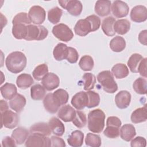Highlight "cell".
I'll return each instance as SVG.
<instances>
[{"mask_svg":"<svg viewBox=\"0 0 147 147\" xmlns=\"http://www.w3.org/2000/svg\"><path fill=\"white\" fill-rule=\"evenodd\" d=\"M76 34L80 36H86L91 32V26L87 19H81L77 21L74 27Z\"/></svg>","mask_w":147,"mask_h":147,"instance_id":"2e32d148","label":"cell"},{"mask_svg":"<svg viewBox=\"0 0 147 147\" xmlns=\"http://www.w3.org/2000/svg\"><path fill=\"white\" fill-rule=\"evenodd\" d=\"M146 80L142 78L137 79L133 84V88L135 92L140 95H145L146 94Z\"/></svg>","mask_w":147,"mask_h":147,"instance_id":"74e56055","label":"cell"},{"mask_svg":"<svg viewBox=\"0 0 147 147\" xmlns=\"http://www.w3.org/2000/svg\"><path fill=\"white\" fill-rule=\"evenodd\" d=\"M111 10L113 15L118 18L127 16L129 11V7L127 4L122 1H115L111 6Z\"/></svg>","mask_w":147,"mask_h":147,"instance_id":"30bf717a","label":"cell"},{"mask_svg":"<svg viewBox=\"0 0 147 147\" xmlns=\"http://www.w3.org/2000/svg\"><path fill=\"white\" fill-rule=\"evenodd\" d=\"M115 21V19L111 16H109L103 20L102 29L105 34L110 37L115 35V32L114 30V24Z\"/></svg>","mask_w":147,"mask_h":147,"instance_id":"484cf974","label":"cell"},{"mask_svg":"<svg viewBox=\"0 0 147 147\" xmlns=\"http://www.w3.org/2000/svg\"><path fill=\"white\" fill-rule=\"evenodd\" d=\"M68 52V47L64 43L57 44L53 49V57L57 61H61L66 59Z\"/></svg>","mask_w":147,"mask_h":147,"instance_id":"f546056e","label":"cell"},{"mask_svg":"<svg viewBox=\"0 0 147 147\" xmlns=\"http://www.w3.org/2000/svg\"><path fill=\"white\" fill-rule=\"evenodd\" d=\"M146 145V141L144 137L138 136L131 140L130 146L131 147H145Z\"/></svg>","mask_w":147,"mask_h":147,"instance_id":"681fc988","label":"cell"},{"mask_svg":"<svg viewBox=\"0 0 147 147\" xmlns=\"http://www.w3.org/2000/svg\"><path fill=\"white\" fill-rule=\"evenodd\" d=\"M130 29V22L126 19L118 20L114 24V30L118 34L123 35Z\"/></svg>","mask_w":147,"mask_h":147,"instance_id":"f1b7e54d","label":"cell"},{"mask_svg":"<svg viewBox=\"0 0 147 147\" xmlns=\"http://www.w3.org/2000/svg\"><path fill=\"white\" fill-rule=\"evenodd\" d=\"M28 16L31 22L34 24H42L46 17V12L43 7L38 5L32 6L28 12Z\"/></svg>","mask_w":147,"mask_h":147,"instance_id":"9c48e42d","label":"cell"},{"mask_svg":"<svg viewBox=\"0 0 147 147\" xmlns=\"http://www.w3.org/2000/svg\"><path fill=\"white\" fill-rule=\"evenodd\" d=\"M19 122V117L18 114L11 110H7L1 113V124L8 129L16 127Z\"/></svg>","mask_w":147,"mask_h":147,"instance_id":"52a82bcc","label":"cell"},{"mask_svg":"<svg viewBox=\"0 0 147 147\" xmlns=\"http://www.w3.org/2000/svg\"><path fill=\"white\" fill-rule=\"evenodd\" d=\"M48 73V67L46 64L37 65L32 72L33 77L37 81L41 80L44 76Z\"/></svg>","mask_w":147,"mask_h":147,"instance_id":"ab89813d","label":"cell"},{"mask_svg":"<svg viewBox=\"0 0 147 147\" xmlns=\"http://www.w3.org/2000/svg\"><path fill=\"white\" fill-rule=\"evenodd\" d=\"M48 34V30L44 26L30 24L27 25V33L25 40L27 41L42 40L47 37Z\"/></svg>","mask_w":147,"mask_h":147,"instance_id":"277c9868","label":"cell"},{"mask_svg":"<svg viewBox=\"0 0 147 147\" xmlns=\"http://www.w3.org/2000/svg\"><path fill=\"white\" fill-rule=\"evenodd\" d=\"M9 109L7 103L4 100H1V112L2 113Z\"/></svg>","mask_w":147,"mask_h":147,"instance_id":"9f6ffc18","label":"cell"},{"mask_svg":"<svg viewBox=\"0 0 147 147\" xmlns=\"http://www.w3.org/2000/svg\"><path fill=\"white\" fill-rule=\"evenodd\" d=\"M60 5L72 16H79L83 10V5L80 1L69 0V1H59Z\"/></svg>","mask_w":147,"mask_h":147,"instance_id":"ba28073f","label":"cell"},{"mask_svg":"<svg viewBox=\"0 0 147 147\" xmlns=\"http://www.w3.org/2000/svg\"><path fill=\"white\" fill-rule=\"evenodd\" d=\"M71 103L77 110H81L87 107L88 103V96L86 92L80 91L72 98Z\"/></svg>","mask_w":147,"mask_h":147,"instance_id":"4fadbf2b","label":"cell"},{"mask_svg":"<svg viewBox=\"0 0 147 147\" xmlns=\"http://www.w3.org/2000/svg\"><path fill=\"white\" fill-rule=\"evenodd\" d=\"M45 88L39 84L33 85L30 88V96L33 100H41L45 96Z\"/></svg>","mask_w":147,"mask_h":147,"instance_id":"d590c367","label":"cell"},{"mask_svg":"<svg viewBox=\"0 0 147 147\" xmlns=\"http://www.w3.org/2000/svg\"><path fill=\"white\" fill-rule=\"evenodd\" d=\"M131 101V94L126 90H122L118 92L115 97L116 106L121 109L127 108Z\"/></svg>","mask_w":147,"mask_h":147,"instance_id":"5bb4252c","label":"cell"},{"mask_svg":"<svg viewBox=\"0 0 147 147\" xmlns=\"http://www.w3.org/2000/svg\"><path fill=\"white\" fill-rule=\"evenodd\" d=\"M103 134L109 138H116L119 136V127L114 126H107Z\"/></svg>","mask_w":147,"mask_h":147,"instance_id":"bcb514c9","label":"cell"},{"mask_svg":"<svg viewBox=\"0 0 147 147\" xmlns=\"http://www.w3.org/2000/svg\"><path fill=\"white\" fill-rule=\"evenodd\" d=\"M146 34L147 30H144L141 31L138 34V40L142 44L146 45Z\"/></svg>","mask_w":147,"mask_h":147,"instance_id":"11a10c76","label":"cell"},{"mask_svg":"<svg viewBox=\"0 0 147 147\" xmlns=\"http://www.w3.org/2000/svg\"><path fill=\"white\" fill-rule=\"evenodd\" d=\"M51 146L53 147H64L65 146V143L63 139L57 136H52L51 138Z\"/></svg>","mask_w":147,"mask_h":147,"instance_id":"816d5d0a","label":"cell"},{"mask_svg":"<svg viewBox=\"0 0 147 147\" xmlns=\"http://www.w3.org/2000/svg\"><path fill=\"white\" fill-rule=\"evenodd\" d=\"M110 49L115 52H120L123 51L126 47L125 40L121 36H116L110 42Z\"/></svg>","mask_w":147,"mask_h":147,"instance_id":"4dcf8cb0","label":"cell"},{"mask_svg":"<svg viewBox=\"0 0 147 147\" xmlns=\"http://www.w3.org/2000/svg\"><path fill=\"white\" fill-rule=\"evenodd\" d=\"M41 83L45 90L52 91L59 87L60 79L55 74L49 72L44 76L41 80Z\"/></svg>","mask_w":147,"mask_h":147,"instance_id":"8fae6325","label":"cell"},{"mask_svg":"<svg viewBox=\"0 0 147 147\" xmlns=\"http://www.w3.org/2000/svg\"><path fill=\"white\" fill-rule=\"evenodd\" d=\"M72 123L78 128L84 127L87 123V118L85 113L78 110L76 111V115L72 120Z\"/></svg>","mask_w":147,"mask_h":147,"instance_id":"b9f144b4","label":"cell"},{"mask_svg":"<svg viewBox=\"0 0 147 147\" xmlns=\"http://www.w3.org/2000/svg\"><path fill=\"white\" fill-rule=\"evenodd\" d=\"M101 138L99 136L88 133L85 138L86 145L91 147H99L101 145Z\"/></svg>","mask_w":147,"mask_h":147,"instance_id":"7bdbcfd3","label":"cell"},{"mask_svg":"<svg viewBox=\"0 0 147 147\" xmlns=\"http://www.w3.org/2000/svg\"><path fill=\"white\" fill-rule=\"evenodd\" d=\"M26 100L25 96L20 94H17L9 101L10 107L17 113L21 112L26 105Z\"/></svg>","mask_w":147,"mask_h":147,"instance_id":"ac0fdd59","label":"cell"},{"mask_svg":"<svg viewBox=\"0 0 147 147\" xmlns=\"http://www.w3.org/2000/svg\"><path fill=\"white\" fill-rule=\"evenodd\" d=\"M84 134L80 130H74L67 138L68 144L73 147H80L83 145Z\"/></svg>","mask_w":147,"mask_h":147,"instance_id":"cb8c5ba5","label":"cell"},{"mask_svg":"<svg viewBox=\"0 0 147 147\" xmlns=\"http://www.w3.org/2000/svg\"><path fill=\"white\" fill-rule=\"evenodd\" d=\"M48 125L52 133L57 136H62L65 132V127L63 122L55 117H52L49 122Z\"/></svg>","mask_w":147,"mask_h":147,"instance_id":"d6986e66","label":"cell"},{"mask_svg":"<svg viewBox=\"0 0 147 147\" xmlns=\"http://www.w3.org/2000/svg\"><path fill=\"white\" fill-rule=\"evenodd\" d=\"M106 115L99 109L91 111L88 114V128L92 133H101L105 127Z\"/></svg>","mask_w":147,"mask_h":147,"instance_id":"7a4b0ae2","label":"cell"},{"mask_svg":"<svg viewBox=\"0 0 147 147\" xmlns=\"http://www.w3.org/2000/svg\"><path fill=\"white\" fill-rule=\"evenodd\" d=\"M80 68L84 71H89L92 69L94 62L92 57L89 55H84L82 56L79 62Z\"/></svg>","mask_w":147,"mask_h":147,"instance_id":"f35d334b","label":"cell"},{"mask_svg":"<svg viewBox=\"0 0 147 147\" xmlns=\"http://www.w3.org/2000/svg\"><path fill=\"white\" fill-rule=\"evenodd\" d=\"M34 83L32 76L26 73L21 74L18 76L16 80V84L21 89H26L30 87Z\"/></svg>","mask_w":147,"mask_h":147,"instance_id":"4316f807","label":"cell"},{"mask_svg":"<svg viewBox=\"0 0 147 147\" xmlns=\"http://www.w3.org/2000/svg\"><path fill=\"white\" fill-rule=\"evenodd\" d=\"M53 97L57 104L60 107L67 103L69 98V95L66 90L59 88L53 93Z\"/></svg>","mask_w":147,"mask_h":147,"instance_id":"836d02e7","label":"cell"},{"mask_svg":"<svg viewBox=\"0 0 147 147\" xmlns=\"http://www.w3.org/2000/svg\"><path fill=\"white\" fill-rule=\"evenodd\" d=\"M17 87L14 84L6 83L1 87V92L2 96L7 99H11L17 93Z\"/></svg>","mask_w":147,"mask_h":147,"instance_id":"83f0119b","label":"cell"},{"mask_svg":"<svg viewBox=\"0 0 147 147\" xmlns=\"http://www.w3.org/2000/svg\"><path fill=\"white\" fill-rule=\"evenodd\" d=\"M75 115V110L69 105L63 106L59 109L57 113L58 117L65 122L72 121Z\"/></svg>","mask_w":147,"mask_h":147,"instance_id":"9a60e30c","label":"cell"},{"mask_svg":"<svg viewBox=\"0 0 147 147\" xmlns=\"http://www.w3.org/2000/svg\"><path fill=\"white\" fill-rule=\"evenodd\" d=\"M27 25L24 24H17L13 25L12 34L18 40L25 39L27 33Z\"/></svg>","mask_w":147,"mask_h":147,"instance_id":"e575fe53","label":"cell"},{"mask_svg":"<svg viewBox=\"0 0 147 147\" xmlns=\"http://www.w3.org/2000/svg\"><path fill=\"white\" fill-rule=\"evenodd\" d=\"M146 58H144L141 61L138 68V72L144 78H146Z\"/></svg>","mask_w":147,"mask_h":147,"instance_id":"f5cc1de1","label":"cell"},{"mask_svg":"<svg viewBox=\"0 0 147 147\" xmlns=\"http://www.w3.org/2000/svg\"><path fill=\"white\" fill-rule=\"evenodd\" d=\"M62 14L63 10L59 7L56 6L48 11V19L51 23L53 24H56L59 22Z\"/></svg>","mask_w":147,"mask_h":147,"instance_id":"8d00e7d4","label":"cell"},{"mask_svg":"<svg viewBox=\"0 0 147 147\" xmlns=\"http://www.w3.org/2000/svg\"><path fill=\"white\" fill-rule=\"evenodd\" d=\"M16 142L15 140L9 136L5 137L2 141V145L3 147L6 146H16Z\"/></svg>","mask_w":147,"mask_h":147,"instance_id":"db71d44e","label":"cell"},{"mask_svg":"<svg viewBox=\"0 0 147 147\" xmlns=\"http://www.w3.org/2000/svg\"><path fill=\"white\" fill-rule=\"evenodd\" d=\"M90 23L91 26L92 32H95L97 30L100 26V19L99 17L96 15L92 14L90 15L86 18Z\"/></svg>","mask_w":147,"mask_h":147,"instance_id":"c3c4849f","label":"cell"},{"mask_svg":"<svg viewBox=\"0 0 147 147\" xmlns=\"http://www.w3.org/2000/svg\"><path fill=\"white\" fill-rule=\"evenodd\" d=\"M130 119L131 121L134 123H138L146 121L147 119L146 105H145L144 107L136 109L131 113Z\"/></svg>","mask_w":147,"mask_h":147,"instance_id":"d4e9b609","label":"cell"},{"mask_svg":"<svg viewBox=\"0 0 147 147\" xmlns=\"http://www.w3.org/2000/svg\"><path fill=\"white\" fill-rule=\"evenodd\" d=\"M86 92L88 96V103L87 107L91 109L98 106L100 103L99 95L94 91L90 90Z\"/></svg>","mask_w":147,"mask_h":147,"instance_id":"ee69618b","label":"cell"},{"mask_svg":"<svg viewBox=\"0 0 147 147\" xmlns=\"http://www.w3.org/2000/svg\"><path fill=\"white\" fill-rule=\"evenodd\" d=\"M29 131L25 127H18L15 129L11 134V137L15 140L16 144H22L29 136Z\"/></svg>","mask_w":147,"mask_h":147,"instance_id":"7402d4cb","label":"cell"},{"mask_svg":"<svg viewBox=\"0 0 147 147\" xmlns=\"http://www.w3.org/2000/svg\"><path fill=\"white\" fill-rule=\"evenodd\" d=\"M111 72L117 79H123L129 75V71L127 67L122 63L115 64L111 68Z\"/></svg>","mask_w":147,"mask_h":147,"instance_id":"1f68e13d","label":"cell"},{"mask_svg":"<svg viewBox=\"0 0 147 147\" xmlns=\"http://www.w3.org/2000/svg\"><path fill=\"white\" fill-rule=\"evenodd\" d=\"M143 57L139 53H133L127 61V65L133 73H137L139 65L143 59Z\"/></svg>","mask_w":147,"mask_h":147,"instance_id":"d6a6232c","label":"cell"},{"mask_svg":"<svg viewBox=\"0 0 147 147\" xmlns=\"http://www.w3.org/2000/svg\"><path fill=\"white\" fill-rule=\"evenodd\" d=\"M130 19L135 22H144L147 19V9L145 6L137 5L134 6L130 12Z\"/></svg>","mask_w":147,"mask_h":147,"instance_id":"7c38bea8","label":"cell"},{"mask_svg":"<svg viewBox=\"0 0 147 147\" xmlns=\"http://www.w3.org/2000/svg\"><path fill=\"white\" fill-rule=\"evenodd\" d=\"M53 34L59 40L68 42L74 37L72 30L67 25L61 23L54 26L52 28Z\"/></svg>","mask_w":147,"mask_h":147,"instance_id":"5b68a950","label":"cell"},{"mask_svg":"<svg viewBox=\"0 0 147 147\" xmlns=\"http://www.w3.org/2000/svg\"><path fill=\"white\" fill-rule=\"evenodd\" d=\"M122 122L120 119L117 117L111 116L109 117L106 121V126H114L118 127H120Z\"/></svg>","mask_w":147,"mask_h":147,"instance_id":"f907efd6","label":"cell"},{"mask_svg":"<svg viewBox=\"0 0 147 147\" xmlns=\"http://www.w3.org/2000/svg\"><path fill=\"white\" fill-rule=\"evenodd\" d=\"M31 21L29 18L28 14L25 12H21L16 15L13 20V25L17 24H24L25 25H30Z\"/></svg>","mask_w":147,"mask_h":147,"instance_id":"f6af8a7d","label":"cell"},{"mask_svg":"<svg viewBox=\"0 0 147 147\" xmlns=\"http://www.w3.org/2000/svg\"><path fill=\"white\" fill-rule=\"evenodd\" d=\"M119 134L122 140L129 142L131 141L136 134L135 127L131 124H125L120 129Z\"/></svg>","mask_w":147,"mask_h":147,"instance_id":"603a6c76","label":"cell"},{"mask_svg":"<svg viewBox=\"0 0 147 147\" xmlns=\"http://www.w3.org/2000/svg\"><path fill=\"white\" fill-rule=\"evenodd\" d=\"M29 132L30 134H38L44 136H49L52 131L50 129L48 123L45 122H38L32 125Z\"/></svg>","mask_w":147,"mask_h":147,"instance_id":"ffe728a7","label":"cell"},{"mask_svg":"<svg viewBox=\"0 0 147 147\" xmlns=\"http://www.w3.org/2000/svg\"><path fill=\"white\" fill-rule=\"evenodd\" d=\"M43 105L45 109L49 113L55 114L59 109L60 106L55 102L53 93H48L47 94L43 99Z\"/></svg>","mask_w":147,"mask_h":147,"instance_id":"44dd1931","label":"cell"},{"mask_svg":"<svg viewBox=\"0 0 147 147\" xmlns=\"http://www.w3.org/2000/svg\"><path fill=\"white\" fill-rule=\"evenodd\" d=\"M96 78L105 92L113 94L117 91L118 85L114 80L113 75L110 71H101L98 74Z\"/></svg>","mask_w":147,"mask_h":147,"instance_id":"3957f363","label":"cell"},{"mask_svg":"<svg viewBox=\"0 0 147 147\" xmlns=\"http://www.w3.org/2000/svg\"><path fill=\"white\" fill-rule=\"evenodd\" d=\"M79 59V53L76 49L74 48L68 47V52L66 57V60L70 63H76Z\"/></svg>","mask_w":147,"mask_h":147,"instance_id":"7dc6e473","label":"cell"},{"mask_svg":"<svg viewBox=\"0 0 147 147\" xmlns=\"http://www.w3.org/2000/svg\"><path fill=\"white\" fill-rule=\"evenodd\" d=\"M111 3L108 0L97 1L95 5V12L100 17L108 16L111 12Z\"/></svg>","mask_w":147,"mask_h":147,"instance_id":"e0dca14e","label":"cell"},{"mask_svg":"<svg viewBox=\"0 0 147 147\" xmlns=\"http://www.w3.org/2000/svg\"><path fill=\"white\" fill-rule=\"evenodd\" d=\"M27 59L25 54L20 51H14L7 56L5 64L7 70L13 74L22 71L26 66Z\"/></svg>","mask_w":147,"mask_h":147,"instance_id":"6da1fadb","label":"cell"},{"mask_svg":"<svg viewBox=\"0 0 147 147\" xmlns=\"http://www.w3.org/2000/svg\"><path fill=\"white\" fill-rule=\"evenodd\" d=\"M83 80L84 90L90 91L94 88L96 83V78L94 75L91 73H85L82 77Z\"/></svg>","mask_w":147,"mask_h":147,"instance_id":"60d3db41","label":"cell"},{"mask_svg":"<svg viewBox=\"0 0 147 147\" xmlns=\"http://www.w3.org/2000/svg\"><path fill=\"white\" fill-rule=\"evenodd\" d=\"M25 145L27 147L51 146V138L38 134H30L25 141Z\"/></svg>","mask_w":147,"mask_h":147,"instance_id":"8992f818","label":"cell"}]
</instances>
